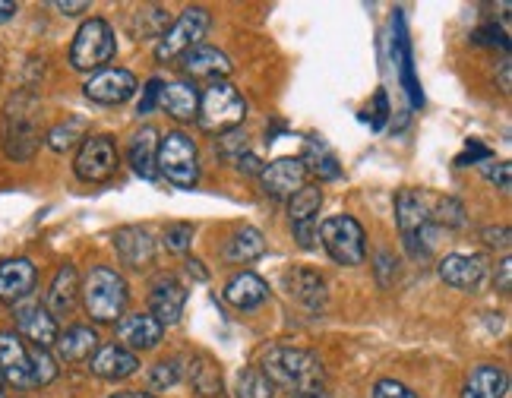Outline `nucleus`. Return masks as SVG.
Returning a JSON list of instances; mask_svg holds the SVG:
<instances>
[{
  "mask_svg": "<svg viewBox=\"0 0 512 398\" xmlns=\"http://www.w3.org/2000/svg\"><path fill=\"white\" fill-rule=\"evenodd\" d=\"M260 370L275 389L288 392H320L326 383L323 361L313 351L291 348V345H272L260 357Z\"/></svg>",
  "mask_w": 512,
  "mask_h": 398,
  "instance_id": "obj_1",
  "label": "nucleus"
},
{
  "mask_svg": "<svg viewBox=\"0 0 512 398\" xmlns=\"http://www.w3.org/2000/svg\"><path fill=\"white\" fill-rule=\"evenodd\" d=\"M0 149L10 162H32L42 149L38 98L32 92H16L0 111Z\"/></svg>",
  "mask_w": 512,
  "mask_h": 398,
  "instance_id": "obj_2",
  "label": "nucleus"
},
{
  "mask_svg": "<svg viewBox=\"0 0 512 398\" xmlns=\"http://www.w3.org/2000/svg\"><path fill=\"white\" fill-rule=\"evenodd\" d=\"M80 301L89 313V320L98 326L117 323L127 313L130 304V285L127 278L111 266H92L83 278Z\"/></svg>",
  "mask_w": 512,
  "mask_h": 398,
  "instance_id": "obj_3",
  "label": "nucleus"
},
{
  "mask_svg": "<svg viewBox=\"0 0 512 398\" xmlns=\"http://www.w3.org/2000/svg\"><path fill=\"white\" fill-rule=\"evenodd\" d=\"M247 117V102L241 92L234 89L225 79H215V83L200 95V111H196V124L206 133H228L238 130Z\"/></svg>",
  "mask_w": 512,
  "mask_h": 398,
  "instance_id": "obj_4",
  "label": "nucleus"
},
{
  "mask_svg": "<svg viewBox=\"0 0 512 398\" xmlns=\"http://www.w3.org/2000/svg\"><path fill=\"white\" fill-rule=\"evenodd\" d=\"M117 51V35L108 19L92 16L76 29L70 45V67L76 73H98Z\"/></svg>",
  "mask_w": 512,
  "mask_h": 398,
  "instance_id": "obj_5",
  "label": "nucleus"
},
{
  "mask_svg": "<svg viewBox=\"0 0 512 398\" xmlns=\"http://www.w3.org/2000/svg\"><path fill=\"white\" fill-rule=\"evenodd\" d=\"M155 171H159L174 187H196L200 181V152L184 130H171L159 139V155H155Z\"/></svg>",
  "mask_w": 512,
  "mask_h": 398,
  "instance_id": "obj_6",
  "label": "nucleus"
},
{
  "mask_svg": "<svg viewBox=\"0 0 512 398\" xmlns=\"http://www.w3.org/2000/svg\"><path fill=\"white\" fill-rule=\"evenodd\" d=\"M396 222L402 231V241L408 244L415 260H424L437 237V225L430 222V206L424 203V196L415 190H399L396 193Z\"/></svg>",
  "mask_w": 512,
  "mask_h": 398,
  "instance_id": "obj_7",
  "label": "nucleus"
},
{
  "mask_svg": "<svg viewBox=\"0 0 512 398\" xmlns=\"http://www.w3.org/2000/svg\"><path fill=\"white\" fill-rule=\"evenodd\" d=\"M323 250L339 266H361L367 260V237L358 218L351 215H332L320 225Z\"/></svg>",
  "mask_w": 512,
  "mask_h": 398,
  "instance_id": "obj_8",
  "label": "nucleus"
},
{
  "mask_svg": "<svg viewBox=\"0 0 512 398\" xmlns=\"http://www.w3.org/2000/svg\"><path fill=\"white\" fill-rule=\"evenodd\" d=\"M209 10L203 7H187L181 16L174 19V23L168 26V32L155 42V61H174V57L187 54L190 48L203 45V35L209 29Z\"/></svg>",
  "mask_w": 512,
  "mask_h": 398,
  "instance_id": "obj_9",
  "label": "nucleus"
},
{
  "mask_svg": "<svg viewBox=\"0 0 512 398\" xmlns=\"http://www.w3.org/2000/svg\"><path fill=\"white\" fill-rule=\"evenodd\" d=\"M117 171V143L108 133H95L86 136L80 152L73 158V174L80 177L83 184H102Z\"/></svg>",
  "mask_w": 512,
  "mask_h": 398,
  "instance_id": "obj_10",
  "label": "nucleus"
},
{
  "mask_svg": "<svg viewBox=\"0 0 512 398\" xmlns=\"http://www.w3.org/2000/svg\"><path fill=\"white\" fill-rule=\"evenodd\" d=\"M256 181H260L266 196H272V199H291L294 193H298L307 184V168H304L301 158L285 155V158H275V162L263 165V171H260Z\"/></svg>",
  "mask_w": 512,
  "mask_h": 398,
  "instance_id": "obj_11",
  "label": "nucleus"
},
{
  "mask_svg": "<svg viewBox=\"0 0 512 398\" xmlns=\"http://www.w3.org/2000/svg\"><path fill=\"white\" fill-rule=\"evenodd\" d=\"M83 92L95 105H124L136 92V76L124 67H105L86 79Z\"/></svg>",
  "mask_w": 512,
  "mask_h": 398,
  "instance_id": "obj_12",
  "label": "nucleus"
},
{
  "mask_svg": "<svg viewBox=\"0 0 512 398\" xmlns=\"http://www.w3.org/2000/svg\"><path fill=\"white\" fill-rule=\"evenodd\" d=\"M89 370L98 380H108V383H121L130 380V376L140 370V357L133 351H127L124 345H98V351L89 357Z\"/></svg>",
  "mask_w": 512,
  "mask_h": 398,
  "instance_id": "obj_13",
  "label": "nucleus"
},
{
  "mask_svg": "<svg viewBox=\"0 0 512 398\" xmlns=\"http://www.w3.org/2000/svg\"><path fill=\"white\" fill-rule=\"evenodd\" d=\"M38 269L26 256H10L0 263V304H19L35 291Z\"/></svg>",
  "mask_w": 512,
  "mask_h": 398,
  "instance_id": "obj_14",
  "label": "nucleus"
},
{
  "mask_svg": "<svg viewBox=\"0 0 512 398\" xmlns=\"http://www.w3.org/2000/svg\"><path fill=\"white\" fill-rule=\"evenodd\" d=\"M16 335L19 338H29V342L35 348H48L57 342V335H61V329H57V320L45 310V304H19L16 307Z\"/></svg>",
  "mask_w": 512,
  "mask_h": 398,
  "instance_id": "obj_15",
  "label": "nucleus"
},
{
  "mask_svg": "<svg viewBox=\"0 0 512 398\" xmlns=\"http://www.w3.org/2000/svg\"><path fill=\"white\" fill-rule=\"evenodd\" d=\"M0 376L16 389H32L29 345H23L16 332H0Z\"/></svg>",
  "mask_w": 512,
  "mask_h": 398,
  "instance_id": "obj_16",
  "label": "nucleus"
},
{
  "mask_svg": "<svg viewBox=\"0 0 512 398\" xmlns=\"http://www.w3.org/2000/svg\"><path fill=\"white\" fill-rule=\"evenodd\" d=\"M184 304H187V288L177 282L174 275H162L149 291V313L162 326H174L177 320H181Z\"/></svg>",
  "mask_w": 512,
  "mask_h": 398,
  "instance_id": "obj_17",
  "label": "nucleus"
},
{
  "mask_svg": "<svg viewBox=\"0 0 512 398\" xmlns=\"http://www.w3.org/2000/svg\"><path fill=\"white\" fill-rule=\"evenodd\" d=\"M76 304H80V272H76L73 263H64L45 294V310L54 320H64L76 310Z\"/></svg>",
  "mask_w": 512,
  "mask_h": 398,
  "instance_id": "obj_18",
  "label": "nucleus"
},
{
  "mask_svg": "<svg viewBox=\"0 0 512 398\" xmlns=\"http://www.w3.org/2000/svg\"><path fill=\"white\" fill-rule=\"evenodd\" d=\"M165 326L155 320L152 313H130L117 320V338L124 345H130L127 351H149L155 345H162Z\"/></svg>",
  "mask_w": 512,
  "mask_h": 398,
  "instance_id": "obj_19",
  "label": "nucleus"
},
{
  "mask_svg": "<svg viewBox=\"0 0 512 398\" xmlns=\"http://www.w3.org/2000/svg\"><path fill=\"white\" fill-rule=\"evenodd\" d=\"M487 275V260L484 256H462V253H452L446 260H440V278L449 288H459V291H471L484 282Z\"/></svg>",
  "mask_w": 512,
  "mask_h": 398,
  "instance_id": "obj_20",
  "label": "nucleus"
},
{
  "mask_svg": "<svg viewBox=\"0 0 512 398\" xmlns=\"http://www.w3.org/2000/svg\"><path fill=\"white\" fill-rule=\"evenodd\" d=\"M159 108L174 117L177 124H193L196 111H200V92H196L193 83L187 79H177V83H165L162 95H159Z\"/></svg>",
  "mask_w": 512,
  "mask_h": 398,
  "instance_id": "obj_21",
  "label": "nucleus"
},
{
  "mask_svg": "<svg viewBox=\"0 0 512 398\" xmlns=\"http://www.w3.org/2000/svg\"><path fill=\"white\" fill-rule=\"evenodd\" d=\"M181 70L193 79H225L231 73V61L212 45H196L187 54H181Z\"/></svg>",
  "mask_w": 512,
  "mask_h": 398,
  "instance_id": "obj_22",
  "label": "nucleus"
},
{
  "mask_svg": "<svg viewBox=\"0 0 512 398\" xmlns=\"http://www.w3.org/2000/svg\"><path fill=\"white\" fill-rule=\"evenodd\" d=\"M509 380L500 364H478L465 376L462 398H506Z\"/></svg>",
  "mask_w": 512,
  "mask_h": 398,
  "instance_id": "obj_23",
  "label": "nucleus"
},
{
  "mask_svg": "<svg viewBox=\"0 0 512 398\" xmlns=\"http://www.w3.org/2000/svg\"><path fill=\"white\" fill-rule=\"evenodd\" d=\"M225 301L238 310H256L269 301V285L253 272H238L225 285Z\"/></svg>",
  "mask_w": 512,
  "mask_h": 398,
  "instance_id": "obj_24",
  "label": "nucleus"
},
{
  "mask_svg": "<svg viewBox=\"0 0 512 398\" xmlns=\"http://www.w3.org/2000/svg\"><path fill=\"white\" fill-rule=\"evenodd\" d=\"M114 250L127 266H146L155 256L152 234L146 228H136V225H127L114 234Z\"/></svg>",
  "mask_w": 512,
  "mask_h": 398,
  "instance_id": "obj_25",
  "label": "nucleus"
},
{
  "mask_svg": "<svg viewBox=\"0 0 512 398\" xmlns=\"http://www.w3.org/2000/svg\"><path fill=\"white\" fill-rule=\"evenodd\" d=\"M98 345H102V342H98V332L92 326H70L67 332L57 335V342H54L57 357L67 361V364L89 361V357L98 351Z\"/></svg>",
  "mask_w": 512,
  "mask_h": 398,
  "instance_id": "obj_26",
  "label": "nucleus"
},
{
  "mask_svg": "<svg viewBox=\"0 0 512 398\" xmlns=\"http://www.w3.org/2000/svg\"><path fill=\"white\" fill-rule=\"evenodd\" d=\"M285 285H288L294 301L304 304L307 310H320L326 304V282H323L320 272H313L307 266H298V269L288 272Z\"/></svg>",
  "mask_w": 512,
  "mask_h": 398,
  "instance_id": "obj_27",
  "label": "nucleus"
},
{
  "mask_svg": "<svg viewBox=\"0 0 512 398\" xmlns=\"http://www.w3.org/2000/svg\"><path fill=\"white\" fill-rule=\"evenodd\" d=\"M159 130L155 127H143L130 139V149H127V158H130V168L143 177V181H155L159 171H155V155H159Z\"/></svg>",
  "mask_w": 512,
  "mask_h": 398,
  "instance_id": "obj_28",
  "label": "nucleus"
},
{
  "mask_svg": "<svg viewBox=\"0 0 512 398\" xmlns=\"http://www.w3.org/2000/svg\"><path fill=\"white\" fill-rule=\"evenodd\" d=\"M266 253V237L244 225L231 234V241L225 244V260L228 263H253V260H260V256Z\"/></svg>",
  "mask_w": 512,
  "mask_h": 398,
  "instance_id": "obj_29",
  "label": "nucleus"
},
{
  "mask_svg": "<svg viewBox=\"0 0 512 398\" xmlns=\"http://www.w3.org/2000/svg\"><path fill=\"white\" fill-rule=\"evenodd\" d=\"M168 26H171V13L159 4H146L130 16L133 38H155V42H159V38L168 32Z\"/></svg>",
  "mask_w": 512,
  "mask_h": 398,
  "instance_id": "obj_30",
  "label": "nucleus"
},
{
  "mask_svg": "<svg viewBox=\"0 0 512 398\" xmlns=\"http://www.w3.org/2000/svg\"><path fill=\"white\" fill-rule=\"evenodd\" d=\"M187 380L200 395H222V370L206 354H193L187 361Z\"/></svg>",
  "mask_w": 512,
  "mask_h": 398,
  "instance_id": "obj_31",
  "label": "nucleus"
},
{
  "mask_svg": "<svg viewBox=\"0 0 512 398\" xmlns=\"http://www.w3.org/2000/svg\"><path fill=\"white\" fill-rule=\"evenodd\" d=\"M89 133V121L86 117H67V121L54 124L45 136V146L51 152H67L73 146H83V139Z\"/></svg>",
  "mask_w": 512,
  "mask_h": 398,
  "instance_id": "obj_32",
  "label": "nucleus"
},
{
  "mask_svg": "<svg viewBox=\"0 0 512 398\" xmlns=\"http://www.w3.org/2000/svg\"><path fill=\"white\" fill-rule=\"evenodd\" d=\"M323 209V190L304 184L298 193L288 199V215H291V225H301V222H313Z\"/></svg>",
  "mask_w": 512,
  "mask_h": 398,
  "instance_id": "obj_33",
  "label": "nucleus"
},
{
  "mask_svg": "<svg viewBox=\"0 0 512 398\" xmlns=\"http://www.w3.org/2000/svg\"><path fill=\"white\" fill-rule=\"evenodd\" d=\"M301 162H304L307 171H317L323 181H336V177L342 174L339 171V158L323 146V139H320V143L313 139V143L307 146V152L301 155Z\"/></svg>",
  "mask_w": 512,
  "mask_h": 398,
  "instance_id": "obj_34",
  "label": "nucleus"
},
{
  "mask_svg": "<svg viewBox=\"0 0 512 398\" xmlns=\"http://www.w3.org/2000/svg\"><path fill=\"white\" fill-rule=\"evenodd\" d=\"M234 398H275V386L260 367H244L238 373V383H234Z\"/></svg>",
  "mask_w": 512,
  "mask_h": 398,
  "instance_id": "obj_35",
  "label": "nucleus"
},
{
  "mask_svg": "<svg viewBox=\"0 0 512 398\" xmlns=\"http://www.w3.org/2000/svg\"><path fill=\"white\" fill-rule=\"evenodd\" d=\"M29 370H32V389H42L57 380V361L48 348L29 345Z\"/></svg>",
  "mask_w": 512,
  "mask_h": 398,
  "instance_id": "obj_36",
  "label": "nucleus"
},
{
  "mask_svg": "<svg viewBox=\"0 0 512 398\" xmlns=\"http://www.w3.org/2000/svg\"><path fill=\"white\" fill-rule=\"evenodd\" d=\"M430 222L437 225V228H462L465 225V209H462V203L459 199H452V196H446V199H440L437 206L430 209Z\"/></svg>",
  "mask_w": 512,
  "mask_h": 398,
  "instance_id": "obj_37",
  "label": "nucleus"
},
{
  "mask_svg": "<svg viewBox=\"0 0 512 398\" xmlns=\"http://www.w3.org/2000/svg\"><path fill=\"white\" fill-rule=\"evenodd\" d=\"M181 376H184L181 361H177V357H171V361H159V364L149 370V383L155 389H171V386L181 383Z\"/></svg>",
  "mask_w": 512,
  "mask_h": 398,
  "instance_id": "obj_38",
  "label": "nucleus"
},
{
  "mask_svg": "<svg viewBox=\"0 0 512 398\" xmlns=\"http://www.w3.org/2000/svg\"><path fill=\"white\" fill-rule=\"evenodd\" d=\"M250 139H247V133L244 130H228V133H222L219 136V143H215V149H219V155L222 158H228V162H238L241 155H247L250 152Z\"/></svg>",
  "mask_w": 512,
  "mask_h": 398,
  "instance_id": "obj_39",
  "label": "nucleus"
},
{
  "mask_svg": "<svg viewBox=\"0 0 512 398\" xmlns=\"http://www.w3.org/2000/svg\"><path fill=\"white\" fill-rule=\"evenodd\" d=\"M193 247V225H171L165 231V250L168 253H187Z\"/></svg>",
  "mask_w": 512,
  "mask_h": 398,
  "instance_id": "obj_40",
  "label": "nucleus"
},
{
  "mask_svg": "<svg viewBox=\"0 0 512 398\" xmlns=\"http://www.w3.org/2000/svg\"><path fill=\"white\" fill-rule=\"evenodd\" d=\"M471 42L481 45V48H497L500 45L503 51H509V35H506V29H497V23H487V26L475 29Z\"/></svg>",
  "mask_w": 512,
  "mask_h": 398,
  "instance_id": "obj_41",
  "label": "nucleus"
},
{
  "mask_svg": "<svg viewBox=\"0 0 512 398\" xmlns=\"http://www.w3.org/2000/svg\"><path fill=\"white\" fill-rule=\"evenodd\" d=\"M162 89H165V83L159 76H152L149 83H146V89H143V102H140V108H136V114L140 117H149L155 108H159V95H162Z\"/></svg>",
  "mask_w": 512,
  "mask_h": 398,
  "instance_id": "obj_42",
  "label": "nucleus"
},
{
  "mask_svg": "<svg viewBox=\"0 0 512 398\" xmlns=\"http://www.w3.org/2000/svg\"><path fill=\"white\" fill-rule=\"evenodd\" d=\"M294 228V237H298V244L304 250H313L320 244V222L313 218V222H301V225H291Z\"/></svg>",
  "mask_w": 512,
  "mask_h": 398,
  "instance_id": "obj_43",
  "label": "nucleus"
},
{
  "mask_svg": "<svg viewBox=\"0 0 512 398\" xmlns=\"http://www.w3.org/2000/svg\"><path fill=\"white\" fill-rule=\"evenodd\" d=\"M373 398H418V395L399 380H380L373 386Z\"/></svg>",
  "mask_w": 512,
  "mask_h": 398,
  "instance_id": "obj_44",
  "label": "nucleus"
},
{
  "mask_svg": "<svg viewBox=\"0 0 512 398\" xmlns=\"http://www.w3.org/2000/svg\"><path fill=\"white\" fill-rule=\"evenodd\" d=\"M481 241H484L490 250H503V253H509L512 234H509L506 225H500V228H484V231H481Z\"/></svg>",
  "mask_w": 512,
  "mask_h": 398,
  "instance_id": "obj_45",
  "label": "nucleus"
},
{
  "mask_svg": "<svg viewBox=\"0 0 512 398\" xmlns=\"http://www.w3.org/2000/svg\"><path fill=\"white\" fill-rule=\"evenodd\" d=\"M396 272H399V260L389 250H380L377 253V278H380V285L389 288L392 285V275H396Z\"/></svg>",
  "mask_w": 512,
  "mask_h": 398,
  "instance_id": "obj_46",
  "label": "nucleus"
},
{
  "mask_svg": "<svg viewBox=\"0 0 512 398\" xmlns=\"http://www.w3.org/2000/svg\"><path fill=\"white\" fill-rule=\"evenodd\" d=\"M484 177H487L490 184H497L503 193H509V165L506 162H500V165L497 162H487L484 165Z\"/></svg>",
  "mask_w": 512,
  "mask_h": 398,
  "instance_id": "obj_47",
  "label": "nucleus"
},
{
  "mask_svg": "<svg viewBox=\"0 0 512 398\" xmlns=\"http://www.w3.org/2000/svg\"><path fill=\"white\" fill-rule=\"evenodd\" d=\"M475 165V162H490V149H484L478 139H468V149H465V155H459L456 158V165L459 168H465V165Z\"/></svg>",
  "mask_w": 512,
  "mask_h": 398,
  "instance_id": "obj_48",
  "label": "nucleus"
},
{
  "mask_svg": "<svg viewBox=\"0 0 512 398\" xmlns=\"http://www.w3.org/2000/svg\"><path fill=\"white\" fill-rule=\"evenodd\" d=\"M389 121V102H386V92L377 89V95H373V130H383Z\"/></svg>",
  "mask_w": 512,
  "mask_h": 398,
  "instance_id": "obj_49",
  "label": "nucleus"
},
{
  "mask_svg": "<svg viewBox=\"0 0 512 398\" xmlns=\"http://www.w3.org/2000/svg\"><path fill=\"white\" fill-rule=\"evenodd\" d=\"M234 168H238L241 174H250V177H260V171H263V162L256 158L253 152H247V155H241L238 162H231Z\"/></svg>",
  "mask_w": 512,
  "mask_h": 398,
  "instance_id": "obj_50",
  "label": "nucleus"
},
{
  "mask_svg": "<svg viewBox=\"0 0 512 398\" xmlns=\"http://www.w3.org/2000/svg\"><path fill=\"white\" fill-rule=\"evenodd\" d=\"M497 291L500 294H509L512 291V260L506 256V260L500 263V269H497Z\"/></svg>",
  "mask_w": 512,
  "mask_h": 398,
  "instance_id": "obj_51",
  "label": "nucleus"
},
{
  "mask_svg": "<svg viewBox=\"0 0 512 398\" xmlns=\"http://www.w3.org/2000/svg\"><path fill=\"white\" fill-rule=\"evenodd\" d=\"M57 13H64V16H80V13H86L89 10V4L86 0H80V4H70V0H57V4H51Z\"/></svg>",
  "mask_w": 512,
  "mask_h": 398,
  "instance_id": "obj_52",
  "label": "nucleus"
},
{
  "mask_svg": "<svg viewBox=\"0 0 512 398\" xmlns=\"http://www.w3.org/2000/svg\"><path fill=\"white\" fill-rule=\"evenodd\" d=\"M16 13H19V4H13V0H0V26H7Z\"/></svg>",
  "mask_w": 512,
  "mask_h": 398,
  "instance_id": "obj_53",
  "label": "nucleus"
},
{
  "mask_svg": "<svg viewBox=\"0 0 512 398\" xmlns=\"http://www.w3.org/2000/svg\"><path fill=\"white\" fill-rule=\"evenodd\" d=\"M187 272L196 278V282H209V272H206V266H203L200 260H190V263H187Z\"/></svg>",
  "mask_w": 512,
  "mask_h": 398,
  "instance_id": "obj_54",
  "label": "nucleus"
},
{
  "mask_svg": "<svg viewBox=\"0 0 512 398\" xmlns=\"http://www.w3.org/2000/svg\"><path fill=\"white\" fill-rule=\"evenodd\" d=\"M108 398H159V395H152V392H114V395H108Z\"/></svg>",
  "mask_w": 512,
  "mask_h": 398,
  "instance_id": "obj_55",
  "label": "nucleus"
},
{
  "mask_svg": "<svg viewBox=\"0 0 512 398\" xmlns=\"http://www.w3.org/2000/svg\"><path fill=\"white\" fill-rule=\"evenodd\" d=\"M298 398H332V395H326V392L320 389V392H301Z\"/></svg>",
  "mask_w": 512,
  "mask_h": 398,
  "instance_id": "obj_56",
  "label": "nucleus"
},
{
  "mask_svg": "<svg viewBox=\"0 0 512 398\" xmlns=\"http://www.w3.org/2000/svg\"><path fill=\"white\" fill-rule=\"evenodd\" d=\"M0 398H4V376H0Z\"/></svg>",
  "mask_w": 512,
  "mask_h": 398,
  "instance_id": "obj_57",
  "label": "nucleus"
}]
</instances>
